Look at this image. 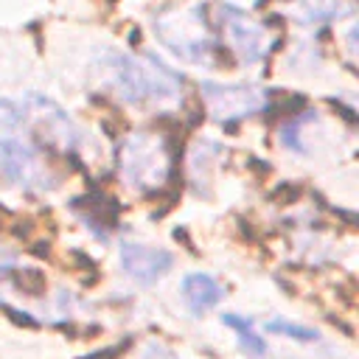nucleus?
<instances>
[{"instance_id": "1", "label": "nucleus", "mask_w": 359, "mask_h": 359, "mask_svg": "<svg viewBox=\"0 0 359 359\" xmlns=\"http://www.w3.org/2000/svg\"><path fill=\"white\" fill-rule=\"evenodd\" d=\"M45 129L28 95L0 98V182L28 194L53 191L59 180L45 163Z\"/></svg>"}, {"instance_id": "2", "label": "nucleus", "mask_w": 359, "mask_h": 359, "mask_svg": "<svg viewBox=\"0 0 359 359\" xmlns=\"http://www.w3.org/2000/svg\"><path fill=\"white\" fill-rule=\"evenodd\" d=\"M98 70L115 95L132 107H168L182 101V76L151 53L107 48L98 56Z\"/></svg>"}, {"instance_id": "3", "label": "nucleus", "mask_w": 359, "mask_h": 359, "mask_svg": "<svg viewBox=\"0 0 359 359\" xmlns=\"http://www.w3.org/2000/svg\"><path fill=\"white\" fill-rule=\"evenodd\" d=\"M151 28L157 42L168 53H174L180 62H188L196 67L216 65V36L210 31L202 3L165 6L163 11L154 14Z\"/></svg>"}, {"instance_id": "4", "label": "nucleus", "mask_w": 359, "mask_h": 359, "mask_svg": "<svg viewBox=\"0 0 359 359\" xmlns=\"http://www.w3.org/2000/svg\"><path fill=\"white\" fill-rule=\"evenodd\" d=\"M118 177L126 188L137 194H149L165 185L171 174V151L163 135L154 132H135L121 140L115 154Z\"/></svg>"}, {"instance_id": "5", "label": "nucleus", "mask_w": 359, "mask_h": 359, "mask_svg": "<svg viewBox=\"0 0 359 359\" xmlns=\"http://www.w3.org/2000/svg\"><path fill=\"white\" fill-rule=\"evenodd\" d=\"M216 14H219V25H222V34H224L227 45L238 56L241 65H258V62L266 59L269 31L255 17H250L244 8L233 6V3H219Z\"/></svg>"}, {"instance_id": "6", "label": "nucleus", "mask_w": 359, "mask_h": 359, "mask_svg": "<svg viewBox=\"0 0 359 359\" xmlns=\"http://www.w3.org/2000/svg\"><path fill=\"white\" fill-rule=\"evenodd\" d=\"M199 95L205 101V109L213 121L219 123H233L241 118L255 115L264 104L266 95L261 87L252 84H219V81H205L199 87Z\"/></svg>"}, {"instance_id": "7", "label": "nucleus", "mask_w": 359, "mask_h": 359, "mask_svg": "<svg viewBox=\"0 0 359 359\" xmlns=\"http://www.w3.org/2000/svg\"><path fill=\"white\" fill-rule=\"evenodd\" d=\"M118 255H121V269L126 272V278H132L140 286H151L163 280L168 269L174 266V255L168 250L140 244V241H123Z\"/></svg>"}, {"instance_id": "8", "label": "nucleus", "mask_w": 359, "mask_h": 359, "mask_svg": "<svg viewBox=\"0 0 359 359\" xmlns=\"http://www.w3.org/2000/svg\"><path fill=\"white\" fill-rule=\"evenodd\" d=\"M283 11H286V17L294 25L309 28V31H317V28L339 20L342 14H348L351 6L345 0H292Z\"/></svg>"}, {"instance_id": "9", "label": "nucleus", "mask_w": 359, "mask_h": 359, "mask_svg": "<svg viewBox=\"0 0 359 359\" xmlns=\"http://www.w3.org/2000/svg\"><path fill=\"white\" fill-rule=\"evenodd\" d=\"M180 294H182V303L188 306L191 314H205V311H210L222 303L224 286L208 272H191V275L182 278Z\"/></svg>"}, {"instance_id": "10", "label": "nucleus", "mask_w": 359, "mask_h": 359, "mask_svg": "<svg viewBox=\"0 0 359 359\" xmlns=\"http://www.w3.org/2000/svg\"><path fill=\"white\" fill-rule=\"evenodd\" d=\"M222 325H227L230 331H236V342H238V351L247 356V359H266L269 353V342L261 337L258 325L252 317L247 314H236V311H224L222 317Z\"/></svg>"}, {"instance_id": "11", "label": "nucleus", "mask_w": 359, "mask_h": 359, "mask_svg": "<svg viewBox=\"0 0 359 359\" xmlns=\"http://www.w3.org/2000/svg\"><path fill=\"white\" fill-rule=\"evenodd\" d=\"M266 334H278V337H286V339H294V342H317L320 334L309 325H300V323H292V320H283V317H275V320H266Z\"/></svg>"}]
</instances>
